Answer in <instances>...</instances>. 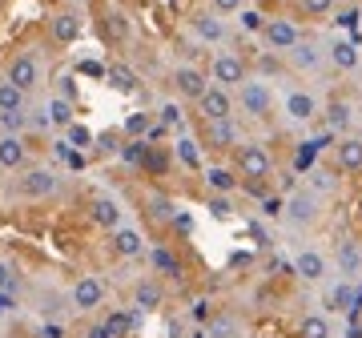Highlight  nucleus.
<instances>
[{"instance_id": "f257e3e1", "label": "nucleus", "mask_w": 362, "mask_h": 338, "mask_svg": "<svg viewBox=\"0 0 362 338\" xmlns=\"http://www.w3.org/2000/svg\"><path fill=\"white\" fill-rule=\"evenodd\" d=\"M61 194V173L52 165H33L28 161L16 177V197L21 202H49V197Z\"/></svg>"}, {"instance_id": "f03ea898", "label": "nucleus", "mask_w": 362, "mask_h": 338, "mask_svg": "<svg viewBox=\"0 0 362 338\" xmlns=\"http://www.w3.org/2000/svg\"><path fill=\"white\" fill-rule=\"evenodd\" d=\"M233 169H238V177H246V182H266L274 169V157L270 149L262 141H238L233 145Z\"/></svg>"}, {"instance_id": "7ed1b4c3", "label": "nucleus", "mask_w": 362, "mask_h": 338, "mask_svg": "<svg viewBox=\"0 0 362 338\" xmlns=\"http://www.w3.org/2000/svg\"><path fill=\"white\" fill-rule=\"evenodd\" d=\"M233 105H238L246 117L266 121V117H270V109H274V89L262 77H246L242 85H238V101H233Z\"/></svg>"}, {"instance_id": "20e7f679", "label": "nucleus", "mask_w": 362, "mask_h": 338, "mask_svg": "<svg viewBox=\"0 0 362 338\" xmlns=\"http://www.w3.org/2000/svg\"><path fill=\"white\" fill-rule=\"evenodd\" d=\"M282 218L294 226V230H306L314 221L322 218V197L314 194V190H294V194L282 202Z\"/></svg>"}, {"instance_id": "39448f33", "label": "nucleus", "mask_w": 362, "mask_h": 338, "mask_svg": "<svg viewBox=\"0 0 362 338\" xmlns=\"http://www.w3.org/2000/svg\"><path fill=\"white\" fill-rule=\"evenodd\" d=\"M65 298H69V310L73 314H93L105 302V282L97 274H77V278L69 282Z\"/></svg>"}, {"instance_id": "423d86ee", "label": "nucleus", "mask_w": 362, "mask_h": 338, "mask_svg": "<svg viewBox=\"0 0 362 338\" xmlns=\"http://www.w3.org/2000/svg\"><path fill=\"white\" fill-rule=\"evenodd\" d=\"M4 81H13L16 89H40V81H45V69H40L37 52H13L8 57V65H4Z\"/></svg>"}, {"instance_id": "0eeeda50", "label": "nucleus", "mask_w": 362, "mask_h": 338, "mask_svg": "<svg viewBox=\"0 0 362 338\" xmlns=\"http://www.w3.org/2000/svg\"><path fill=\"white\" fill-rule=\"evenodd\" d=\"M246 77H250L246 57H238V52H214V61H209V81H214V85L233 93Z\"/></svg>"}, {"instance_id": "6e6552de", "label": "nucleus", "mask_w": 362, "mask_h": 338, "mask_svg": "<svg viewBox=\"0 0 362 338\" xmlns=\"http://www.w3.org/2000/svg\"><path fill=\"white\" fill-rule=\"evenodd\" d=\"M189 33H194L202 45H209V49L230 40V25H226V16L214 13V8H202V13L189 16Z\"/></svg>"}, {"instance_id": "1a4fd4ad", "label": "nucleus", "mask_w": 362, "mask_h": 338, "mask_svg": "<svg viewBox=\"0 0 362 338\" xmlns=\"http://www.w3.org/2000/svg\"><path fill=\"white\" fill-rule=\"evenodd\" d=\"M282 57L290 61V69H294V73H306V77L326 69V49L318 45V40H306V37L298 40L294 49H286Z\"/></svg>"}, {"instance_id": "9d476101", "label": "nucleus", "mask_w": 362, "mask_h": 338, "mask_svg": "<svg viewBox=\"0 0 362 338\" xmlns=\"http://www.w3.org/2000/svg\"><path fill=\"white\" fill-rule=\"evenodd\" d=\"M109 254H113L117 262H129V258H141L145 254V234L137 230V226H113L109 230Z\"/></svg>"}, {"instance_id": "9b49d317", "label": "nucleus", "mask_w": 362, "mask_h": 338, "mask_svg": "<svg viewBox=\"0 0 362 338\" xmlns=\"http://www.w3.org/2000/svg\"><path fill=\"white\" fill-rule=\"evenodd\" d=\"M169 85H173V93H177L181 101H197L209 89V73L197 65H177L169 73Z\"/></svg>"}, {"instance_id": "f8f14e48", "label": "nucleus", "mask_w": 362, "mask_h": 338, "mask_svg": "<svg viewBox=\"0 0 362 338\" xmlns=\"http://www.w3.org/2000/svg\"><path fill=\"white\" fill-rule=\"evenodd\" d=\"M194 105H197V113H202V121L233 117V109H238V105H233V93H230V89H221V85H214V81H209V89L202 93Z\"/></svg>"}, {"instance_id": "ddd939ff", "label": "nucleus", "mask_w": 362, "mask_h": 338, "mask_svg": "<svg viewBox=\"0 0 362 338\" xmlns=\"http://www.w3.org/2000/svg\"><path fill=\"white\" fill-rule=\"evenodd\" d=\"M129 298H133V310H141V314H153L165 306V286H161V278L157 274H145V278H137L129 290Z\"/></svg>"}, {"instance_id": "4468645a", "label": "nucleus", "mask_w": 362, "mask_h": 338, "mask_svg": "<svg viewBox=\"0 0 362 338\" xmlns=\"http://www.w3.org/2000/svg\"><path fill=\"white\" fill-rule=\"evenodd\" d=\"M262 40H266L270 52H286L302 40V28H298L294 21H286V16H270V21L262 25Z\"/></svg>"}, {"instance_id": "2eb2a0df", "label": "nucleus", "mask_w": 362, "mask_h": 338, "mask_svg": "<svg viewBox=\"0 0 362 338\" xmlns=\"http://www.w3.org/2000/svg\"><path fill=\"white\" fill-rule=\"evenodd\" d=\"M28 161H33V149H28L25 133H0V169L4 173H21Z\"/></svg>"}, {"instance_id": "dca6fc26", "label": "nucleus", "mask_w": 362, "mask_h": 338, "mask_svg": "<svg viewBox=\"0 0 362 338\" xmlns=\"http://www.w3.org/2000/svg\"><path fill=\"white\" fill-rule=\"evenodd\" d=\"M89 221L97 226V230H113V226H121L125 221V206H121V197H113V194H97V197H89Z\"/></svg>"}, {"instance_id": "f3484780", "label": "nucleus", "mask_w": 362, "mask_h": 338, "mask_svg": "<svg viewBox=\"0 0 362 338\" xmlns=\"http://www.w3.org/2000/svg\"><path fill=\"white\" fill-rule=\"evenodd\" d=\"M282 113L294 121V125H310V121L322 113V105H318V97H314L310 89H290L286 101H282Z\"/></svg>"}, {"instance_id": "a211bd4d", "label": "nucleus", "mask_w": 362, "mask_h": 338, "mask_svg": "<svg viewBox=\"0 0 362 338\" xmlns=\"http://www.w3.org/2000/svg\"><path fill=\"white\" fill-rule=\"evenodd\" d=\"M81 33H85V21H81V13H73V8H57V13L49 16L52 45H77Z\"/></svg>"}, {"instance_id": "6ab92c4d", "label": "nucleus", "mask_w": 362, "mask_h": 338, "mask_svg": "<svg viewBox=\"0 0 362 338\" xmlns=\"http://www.w3.org/2000/svg\"><path fill=\"white\" fill-rule=\"evenodd\" d=\"M202 145L214 149V153H230L233 145H238V125H233V117L206 121V129H202Z\"/></svg>"}, {"instance_id": "aec40b11", "label": "nucleus", "mask_w": 362, "mask_h": 338, "mask_svg": "<svg viewBox=\"0 0 362 338\" xmlns=\"http://www.w3.org/2000/svg\"><path fill=\"white\" fill-rule=\"evenodd\" d=\"M294 274L302 282H322L326 274H330V262H326L322 250H298L294 254Z\"/></svg>"}, {"instance_id": "412c9836", "label": "nucleus", "mask_w": 362, "mask_h": 338, "mask_svg": "<svg viewBox=\"0 0 362 338\" xmlns=\"http://www.w3.org/2000/svg\"><path fill=\"white\" fill-rule=\"evenodd\" d=\"M40 109H45V117H49V129H69L73 121H77V101H69V97H45L40 101Z\"/></svg>"}, {"instance_id": "4be33fe9", "label": "nucleus", "mask_w": 362, "mask_h": 338, "mask_svg": "<svg viewBox=\"0 0 362 338\" xmlns=\"http://www.w3.org/2000/svg\"><path fill=\"white\" fill-rule=\"evenodd\" d=\"M322 306L334 314H350V306H354V278H338V282H330L322 294Z\"/></svg>"}, {"instance_id": "5701e85b", "label": "nucleus", "mask_w": 362, "mask_h": 338, "mask_svg": "<svg viewBox=\"0 0 362 338\" xmlns=\"http://www.w3.org/2000/svg\"><path fill=\"white\" fill-rule=\"evenodd\" d=\"M334 161H338V169H346V173H362V137L342 133L338 145H334Z\"/></svg>"}, {"instance_id": "b1692460", "label": "nucleus", "mask_w": 362, "mask_h": 338, "mask_svg": "<svg viewBox=\"0 0 362 338\" xmlns=\"http://www.w3.org/2000/svg\"><path fill=\"white\" fill-rule=\"evenodd\" d=\"M141 258L149 262V274H157V278H177V274H181L177 254H173V250H165V246H149Z\"/></svg>"}, {"instance_id": "393cba45", "label": "nucleus", "mask_w": 362, "mask_h": 338, "mask_svg": "<svg viewBox=\"0 0 362 338\" xmlns=\"http://www.w3.org/2000/svg\"><path fill=\"white\" fill-rule=\"evenodd\" d=\"M358 61H362V52L354 49V40H330L326 45V65L350 73V69H358Z\"/></svg>"}, {"instance_id": "a878e982", "label": "nucleus", "mask_w": 362, "mask_h": 338, "mask_svg": "<svg viewBox=\"0 0 362 338\" xmlns=\"http://www.w3.org/2000/svg\"><path fill=\"white\" fill-rule=\"evenodd\" d=\"M334 262H338V274H342V278H358L362 274V250L354 246V242H338Z\"/></svg>"}, {"instance_id": "bb28decb", "label": "nucleus", "mask_w": 362, "mask_h": 338, "mask_svg": "<svg viewBox=\"0 0 362 338\" xmlns=\"http://www.w3.org/2000/svg\"><path fill=\"white\" fill-rule=\"evenodd\" d=\"M105 81H109V89H117V93H125V97H129V93H137L141 89V81H137V73H133L129 65H109L105 69Z\"/></svg>"}, {"instance_id": "cd10ccee", "label": "nucleus", "mask_w": 362, "mask_h": 338, "mask_svg": "<svg viewBox=\"0 0 362 338\" xmlns=\"http://www.w3.org/2000/svg\"><path fill=\"white\" fill-rule=\"evenodd\" d=\"M169 157H177L185 169H202V141H194V137L181 133L177 141H173V149H169Z\"/></svg>"}, {"instance_id": "c85d7f7f", "label": "nucleus", "mask_w": 362, "mask_h": 338, "mask_svg": "<svg viewBox=\"0 0 362 338\" xmlns=\"http://www.w3.org/2000/svg\"><path fill=\"white\" fill-rule=\"evenodd\" d=\"M326 125H330V133H350V125H354V105L350 101H330V109H326Z\"/></svg>"}, {"instance_id": "c756f323", "label": "nucleus", "mask_w": 362, "mask_h": 338, "mask_svg": "<svg viewBox=\"0 0 362 338\" xmlns=\"http://www.w3.org/2000/svg\"><path fill=\"white\" fill-rule=\"evenodd\" d=\"M206 185H209V194H233V190H238V169L209 165L206 169Z\"/></svg>"}, {"instance_id": "7c9ffc66", "label": "nucleus", "mask_w": 362, "mask_h": 338, "mask_svg": "<svg viewBox=\"0 0 362 338\" xmlns=\"http://www.w3.org/2000/svg\"><path fill=\"white\" fill-rule=\"evenodd\" d=\"M298 338H334L330 318H326V314H306V318L298 322Z\"/></svg>"}, {"instance_id": "2f4dec72", "label": "nucleus", "mask_w": 362, "mask_h": 338, "mask_svg": "<svg viewBox=\"0 0 362 338\" xmlns=\"http://www.w3.org/2000/svg\"><path fill=\"white\" fill-rule=\"evenodd\" d=\"M65 133V141H69V149H81V153H89L93 149V137H97V133L89 129V125H85V121H73V125H69V129H61Z\"/></svg>"}, {"instance_id": "473e14b6", "label": "nucleus", "mask_w": 362, "mask_h": 338, "mask_svg": "<svg viewBox=\"0 0 362 338\" xmlns=\"http://www.w3.org/2000/svg\"><path fill=\"white\" fill-rule=\"evenodd\" d=\"M153 117H157V125H165V129H185V109H181V101H161Z\"/></svg>"}, {"instance_id": "72a5a7b5", "label": "nucleus", "mask_w": 362, "mask_h": 338, "mask_svg": "<svg viewBox=\"0 0 362 338\" xmlns=\"http://www.w3.org/2000/svg\"><path fill=\"white\" fill-rule=\"evenodd\" d=\"M8 109H28V93L0 77V113H8Z\"/></svg>"}, {"instance_id": "f704fd0d", "label": "nucleus", "mask_w": 362, "mask_h": 338, "mask_svg": "<svg viewBox=\"0 0 362 338\" xmlns=\"http://www.w3.org/2000/svg\"><path fill=\"white\" fill-rule=\"evenodd\" d=\"M141 169H145V173H153V177H161V173L169 169V153L161 149V145L149 141V145H145V157H141Z\"/></svg>"}, {"instance_id": "c9c22d12", "label": "nucleus", "mask_w": 362, "mask_h": 338, "mask_svg": "<svg viewBox=\"0 0 362 338\" xmlns=\"http://www.w3.org/2000/svg\"><path fill=\"white\" fill-rule=\"evenodd\" d=\"M153 113H141V109H137V113H129V117H125V125H121V133H125V137H149V129H153Z\"/></svg>"}, {"instance_id": "e433bc0d", "label": "nucleus", "mask_w": 362, "mask_h": 338, "mask_svg": "<svg viewBox=\"0 0 362 338\" xmlns=\"http://www.w3.org/2000/svg\"><path fill=\"white\" fill-rule=\"evenodd\" d=\"M206 338H242V330H238V318H230V314H218V318H209Z\"/></svg>"}, {"instance_id": "4c0bfd02", "label": "nucleus", "mask_w": 362, "mask_h": 338, "mask_svg": "<svg viewBox=\"0 0 362 338\" xmlns=\"http://www.w3.org/2000/svg\"><path fill=\"white\" fill-rule=\"evenodd\" d=\"M121 141H125V133H117V129H109V133H97V137H93V153H101V157H113V153H121Z\"/></svg>"}, {"instance_id": "58836bf2", "label": "nucleus", "mask_w": 362, "mask_h": 338, "mask_svg": "<svg viewBox=\"0 0 362 338\" xmlns=\"http://www.w3.org/2000/svg\"><path fill=\"white\" fill-rule=\"evenodd\" d=\"M40 318H61V310H69V298H61V294H57V290H45V294H40Z\"/></svg>"}, {"instance_id": "ea45409f", "label": "nucleus", "mask_w": 362, "mask_h": 338, "mask_svg": "<svg viewBox=\"0 0 362 338\" xmlns=\"http://www.w3.org/2000/svg\"><path fill=\"white\" fill-rule=\"evenodd\" d=\"M298 13L310 16V21H326L334 13V0H298Z\"/></svg>"}, {"instance_id": "a19ab883", "label": "nucleus", "mask_w": 362, "mask_h": 338, "mask_svg": "<svg viewBox=\"0 0 362 338\" xmlns=\"http://www.w3.org/2000/svg\"><path fill=\"white\" fill-rule=\"evenodd\" d=\"M28 129V109H8L0 113V133H25Z\"/></svg>"}, {"instance_id": "79ce46f5", "label": "nucleus", "mask_w": 362, "mask_h": 338, "mask_svg": "<svg viewBox=\"0 0 362 338\" xmlns=\"http://www.w3.org/2000/svg\"><path fill=\"white\" fill-rule=\"evenodd\" d=\"M334 185H338V177L330 169H310V185L306 190H314V194L322 197V194H334Z\"/></svg>"}, {"instance_id": "37998d69", "label": "nucleus", "mask_w": 362, "mask_h": 338, "mask_svg": "<svg viewBox=\"0 0 362 338\" xmlns=\"http://www.w3.org/2000/svg\"><path fill=\"white\" fill-rule=\"evenodd\" d=\"M33 338H69V330H65L61 318H40V322L33 326Z\"/></svg>"}, {"instance_id": "c03bdc74", "label": "nucleus", "mask_w": 362, "mask_h": 338, "mask_svg": "<svg viewBox=\"0 0 362 338\" xmlns=\"http://www.w3.org/2000/svg\"><path fill=\"white\" fill-rule=\"evenodd\" d=\"M206 209H209V218H218V221H226V218H233V206H230V194H214L206 202Z\"/></svg>"}, {"instance_id": "a18cd8bd", "label": "nucleus", "mask_w": 362, "mask_h": 338, "mask_svg": "<svg viewBox=\"0 0 362 338\" xmlns=\"http://www.w3.org/2000/svg\"><path fill=\"white\" fill-rule=\"evenodd\" d=\"M105 28H109V37L125 40L129 37V16L125 13H105Z\"/></svg>"}, {"instance_id": "49530a36", "label": "nucleus", "mask_w": 362, "mask_h": 338, "mask_svg": "<svg viewBox=\"0 0 362 338\" xmlns=\"http://www.w3.org/2000/svg\"><path fill=\"white\" fill-rule=\"evenodd\" d=\"M0 290H8V294L21 290V274H16L13 262H4V258H0Z\"/></svg>"}, {"instance_id": "de8ad7c7", "label": "nucleus", "mask_w": 362, "mask_h": 338, "mask_svg": "<svg viewBox=\"0 0 362 338\" xmlns=\"http://www.w3.org/2000/svg\"><path fill=\"white\" fill-rule=\"evenodd\" d=\"M238 25L246 28V33H262V25H266V16H262L258 8H242V13H238Z\"/></svg>"}, {"instance_id": "09e8293b", "label": "nucleus", "mask_w": 362, "mask_h": 338, "mask_svg": "<svg viewBox=\"0 0 362 338\" xmlns=\"http://www.w3.org/2000/svg\"><path fill=\"white\" fill-rule=\"evenodd\" d=\"M149 214H153L157 221H169V218H173V202L161 197V194H153V197H149Z\"/></svg>"}, {"instance_id": "8fccbe9b", "label": "nucleus", "mask_w": 362, "mask_h": 338, "mask_svg": "<svg viewBox=\"0 0 362 338\" xmlns=\"http://www.w3.org/2000/svg\"><path fill=\"white\" fill-rule=\"evenodd\" d=\"M105 326L113 330V338H121V334H129V330H133V318H129V314H109Z\"/></svg>"}, {"instance_id": "3c124183", "label": "nucleus", "mask_w": 362, "mask_h": 338, "mask_svg": "<svg viewBox=\"0 0 362 338\" xmlns=\"http://www.w3.org/2000/svg\"><path fill=\"white\" fill-rule=\"evenodd\" d=\"M209 8L221 16H238L242 8H246V0H209Z\"/></svg>"}, {"instance_id": "603ef678", "label": "nucleus", "mask_w": 362, "mask_h": 338, "mask_svg": "<svg viewBox=\"0 0 362 338\" xmlns=\"http://www.w3.org/2000/svg\"><path fill=\"white\" fill-rule=\"evenodd\" d=\"M73 73H61V77H57V97H69V101H77V85H73Z\"/></svg>"}, {"instance_id": "864d4df0", "label": "nucleus", "mask_w": 362, "mask_h": 338, "mask_svg": "<svg viewBox=\"0 0 362 338\" xmlns=\"http://www.w3.org/2000/svg\"><path fill=\"white\" fill-rule=\"evenodd\" d=\"M262 214H266V218H282V197H266V202H262Z\"/></svg>"}, {"instance_id": "5fc2aeb1", "label": "nucleus", "mask_w": 362, "mask_h": 338, "mask_svg": "<svg viewBox=\"0 0 362 338\" xmlns=\"http://www.w3.org/2000/svg\"><path fill=\"white\" fill-rule=\"evenodd\" d=\"M13 310H16V294H8V290H0V318H8Z\"/></svg>"}, {"instance_id": "6e6d98bb", "label": "nucleus", "mask_w": 362, "mask_h": 338, "mask_svg": "<svg viewBox=\"0 0 362 338\" xmlns=\"http://www.w3.org/2000/svg\"><path fill=\"white\" fill-rule=\"evenodd\" d=\"M89 338H113V330H109V326H93V330H89Z\"/></svg>"}, {"instance_id": "4d7b16f0", "label": "nucleus", "mask_w": 362, "mask_h": 338, "mask_svg": "<svg viewBox=\"0 0 362 338\" xmlns=\"http://www.w3.org/2000/svg\"><path fill=\"white\" fill-rule=\"evenodd\" d=\"M85 4H101V0H85Z\"/></svg>"}, {"instance_id": "13d9d810", "label": "nucleus", "mask_w": 362, "mask_h": 338, "mask_svg": "<svg viewBox=\"0 0 362 338\" xmlns=\"http://www.w3.org/2000/svg\"><path fill=\"white\" fill-rule=\"evenodd\" d=\"M358 137H362V133H358Z\"/></svg>"}]
</instances>
